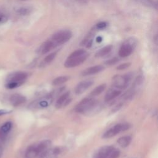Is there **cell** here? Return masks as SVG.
<instances>
[{"label":"cell","instance_id":"cell-1","mask_svg":"<svg viewBox=\"0 0 158 158\" xmlns=\"http://www.w3.org/2000/svg\"><path fill=\"white\" fill-rule=\"evenodd\" d=\"M88 55V53L85 50H77L68 56L64 63V66L67 68L77 67L84 63Z\"/></svg>","mask_w":158,"mask_h":158},{"label":"cell","instance_id":"cell-2","mask_svg":"<svg viewBox=\"0 0 158 158\" xmlns=\"http://www.w3.org/2000/svg\"><path fill=\"white\" fill-rule=\"evenodd\" d=\"M51 144V142L48 140L32 144L27 149L24 158H38L42 152L50 148Z\"/></svg>","mask_w":158,"mask_h":158},{"label":"cell","instance_id":"cell-3","mask_svg":"<svg viewBox=\"0 0 158 158\" xmlns=\"http://www.w3.org/2000/svg\"><path fill=\"white\" fill-rule=\"evenodd\" d=\"M28 75L26 72H14L8 76L6 87L8 89H14L22 85L26 80Z\"/></svg>","mask_w":158,"mask_h":158},{"label":"cell","instance_id":"cell-4","mask_svg":"<svg viewBox=\"0 0 158 158\" xmlns=\"http://www.w3.org/2000/svg\"><path fill=\"white\" fill-rule=\"evenodd\" d=\"M98 106V101L93 97L86 98L82 100L75 107L77 112L87 114L93 111Z\"/></svg>","mask_w":158,"mask_h":158},{"label":"cell","instance_id":"cell-5","mask_svg":"<svg viewBox=\"0 0 158 158\" xmlns=\"http://www.w3.org/2000/svg\"><path fill=\"white\" fill-rule=\"evenodd\" d=\"M120 151L112 146H104L100 148L94 154L93 158H118Z\"/></svg>","mask_w":158,"mask_h":158},{"label":"cell","instance_id":"cell-6","mask_svg":"<svg viewBox=\"0 0 158 158\" xmlns=\"http://www.w3.org/2000/svg\"><path fill=\"white\" fill-rule=\"evenodd\" d=\"M72 37V33L68 30H60L55 33L51 38V40L58 47L69 42Z\"/></svg>","mask_w":158,"mask_h":158},{"label":"cell","instance_id":"cell-7","mask_svg":"<svg viewBox=\"0 0 158 158\" xmlns=\"http://www.w3.org/2000/svg\"><path fill=\"white\" fill-rule=\"evenodd\" d=\"M53 101V96L52 95L43 96L34 101L30 105L29 107L32 109H42L48 107Z\"/></svg>","mask_w":158,"mask_h":158},{"label":"cell","instance_id":"cell-8","mask_svg":"<svg viewBox=\"0 0 158 158\" xmlns=\"http://www.w3.org/2000/svg\"><path fill=\"white\" fill-rule=\"evenodd\" d=\"M132 79V75L127 74L122 75H115L112 79V85L117 89H125L128 85L130 81Z\"/></svg>","mask_w":158,"mask_h":158},{"label":"cell","instance_id":"cell-9","mask_svg":"<svg viewBox=\"0 0 158 158\" xmlns=\"http://www.w3.org/2000/svg\"><path fill=\"white\" fill-rule=\"evenodd\" d=\"M130 127V125L128 124H118L114 127H111L109 130H107L103 135V138L107 139L112 138L116 135L120 133V132H124L127 130H128Z\"/></svg>","mask_w":158,"mask_h":158},{"label":"cell","instance_id":"cell-10","mask_svg":"<svg viewBox=\"0 0 158 158\" xmlns=\"http://www.w3.org/2000/svg\"><path fill=\"white\" fill-rule=\"evenodd\" d=\"M134 40H126L121 46L119 51V55L121 58H126L130 56L133 51V45Z\"/></svg>","mask_w":158,"mask_h":158},{"label":"cell","instance_id":"cell-11","mask_svg":"<svg viewBox=\"0 0 158 158\" xmlns=\"http://www.w3.org/2000/svg\"><path fill=\"white\" fill-rule=\"evenodd\" d=\"M61 152L59 148H48L42 152L38 158H57Z\"/></svg>","mask_w":158,"mask_h":158},{"label":"cell","instance_id":"cell-12","mask_svg":"<svg viewBox=\"0 0 158 158\" xmlns=\"http://www.w3.org/2000/svg\"><path fill=\"white\" fill-rule=\"evenodd\" d=\"M93 84V81L91 80H87L82 81L78 83L75 88V93L77 95L84 93L88 88H89Z\"/></svg>","mask_w":158,"mask_h":158},{"label":"cell","instance_id":"cell-13","mask_svg":"<svg viewBox=\"0 0 158 158\" xmlns=\"http://www.w3.org/2000/svg\"><path fill=\"white\" fill-rule=\"evenodd\" d=\"M71 99H70V92H66L62 95L56 101V108H61L68 104L71 102Z\"/></svg>","mask_w":158,"mask_h":158},{"label":"cell","instance_id":"cell-14","mask_svg":"<svg viewBox=\"0 0 158 158\" xmlns=\"http://www.w3.org/2000/svg\"><path fill=\"white\" fill-rule=\"evenodd\" d=\"M104 69V67L101 65H97L95 66L90 67L87 68L82 71V76H88L91 75H94L98 73L101 72Z\"/></svg>","mask_w":158,"mask_h":158},{"label":"cell","instance_id":"cell-15","mask_svg":"<svg viewBox=\"0 0 158 158\" xmlns=\"http://www.w3.org/2000/svg\"><path fill=\"white\" fill-rule=\"evenodd\" d=\"M56 45L51 40H48L43 43V45L40 47L39 52L42 55H45L49 53L50 51L56 48Z\"/></svg>","mask_w":158,"mask_h":158},{"label":"cell","instance_id":"cell-16","mask_svg":"<svg viewBox=\"0 0 158 158\" xmlns=\"http://www.w3.org/2000/svg\"><path fill=\"white\" fill-rule=\"evenodd\" d=\"M11 104L13 106H19L26 101V98L22 95L20 94H14L10 99Z\"/></svg>","mask_w":158,"mask_h":158},{"label":"cell","instance_id":"cell-17","mask_svg":"<svg viewBox=\"0 0 158 158\" xmlns=\"http://www.w3.org/2000/svg\"><path fill=\"white\" fill-rule=\"evenodd\" d=\"M121 93V91L117 88H111L107 91L105 95V101H111L119 96Z\"/></svg>","mask_w":158,"mask_h":158},{"label":"cell","instance_id":"cell-18","mask_svg":"<svg viewBox=\"0 0 158 158\" xmlns=\"http://www.w3.org/2000/svg\"><path fill=\"white\" fill-rule=\"evenodd\" d=\"M13 124L11 122H6L0 127V135L6 137L12 128Z\"/></svg>","mask_w":158,"mask_h":158},{"label":"cell","instance_id":"cell-19","mask_svg":"<svg viewBox=\"0 0 158 158\" xmlns=\"http://www.w3.org/2000/svg\"><path fill=\"white\" fill-rule=\"evenodd\" d=\"M132 141V137L130 136H125L120 137L117 140L118 144L122 148L127 147Z\"/></svg>","mask_w":158,"mask_h":158},{"label":"cell","instance_id":"cell-20","mask_svg":"<svg viewBox=\"0 0 158 158\" xmlns=\"http://www.w3.org/2000/svg\"><path fill=\"white\" fill-rule=\"evenodd\" d=\"M112 50V45H107L104 47V48H101L100 50H99L96 53V57L98 58H101L107 55H108Z\"/></svg>","mask_w":158,"mask_h":158},{"label":"cell","instance_id":"cell-21","mask_svg":"<svg viewBox=\"0 0 158 158\" xmlns=\"http://www.w3.org/2000/svg\"><path fill=\"white\" fill-rule=\"evenodd\" d=\"M56 55H57V53L54 52L48 55L47 56H46V58L41 63L40 67H45L46 66L50 64L55 59V58L56 56Z\"/></svg>","mask_w":158,"mask_h":158},{"label":"cell","instance_id":"cell-22","mask_svg":"<svg viewBox=\"0 0 158 158\" xmlns=\"http://www.w3.org/2000/svg\"><path fill=\"white\" fill-rule=\"evenodd\" d=\"M106 88V85L105 83L101 84V85L98 86L94 90H92V91L91 92V93L90 95V96L91 97H95V96L99 95L100 94H101L105 90Z\"/></svg>","mask_w":158,"mask_h":158},{"label":"cell","instance_id":"cell-23","mask_svg":"<svg viewBox=\"0 0 158 158\" xmlns=\"http://www.w3.org/2000/svg\"><path fill=\"white\" fill-rule=\"evenodd\" d=\"M69 80V77L67 76H61L56 78L52 82V85L53 86H59L61 85L65 82H66Z\"/></svg>","mask_w":158,"mask_h":158},{"label":"cell","instance_id":"cell-24","mask_svg":"<svg viewBox=\"0 0 158 158\" xmlns=\"http://www.w3.org/2000/svg\"><path fill=\"white\" fill-rule=\"evenodd\" d=\"M30 9L27 8H21L17 10L18 13L21 15H27L30 13Z\"/></svg>","mask_w":158,"mask_h":158},{"label":"cell","instance_id":"cell-25","mask_svg":"<svg viewBox=\"0 0 158 158\" xmlns=\"http://www.w3.org/2000/svg\"><path fill=\"white\" fill-rule=\"evenodd\" d=\"M118 62H119V59L117 58H112V59H109L108 61H106L105 64L108 66H112V65H114V64L117 63Z\"/></svg>","mask_w":158,"mask_h":158},{"label":"cell","instance_id":"cell-26","mask_svg":"<svg viewBox=\"0 0 158 158\" xmlns=\"http://www.w3.org/2000/svg\"><path fill=\"white\" fill-rule=\"evenodd\" d=\"M131 65V63H124V64H122L120 65H119L117 67V69L119 70V71H122V70H125L126 69H127L128 67H129Z\"/></svg>","mask_w":158,"mask_h":158},{"label":"cell","instance_id":"cell-27","mask_svg":"<svg viewBox=\"0 0 158 158\" xmlns=\"http://www.w3.org/2000/svg\"><path fill=\"white\" fill-rule=\"evenodd\" d=\"M7 21H8L7 16L0 12V24L5 23Z\"/></svg>","mask_w":158,"mask_h":158},{"label":"cell","instance_id":"cell-28","mask_svg":"<svg viewBox=\"0 0 158 158\" xmlns=\"http://www.w3.org/2000/svg\"><path fill=\"white\" fill-rule=\"evenodd\" d=\"M106 26H107V23L106 22H101L96 24L97 29H100V30L105 29L106 27Z\"/></svg>","mask_w":158,"mask_h":158},{"label":"cell","instance_id":"cell-29","mask_svg":"<svg viewBox=\"0 0 158 158\" xmlns=\"http://www.w3.org/2000/svg\"><path fill=\"white\" fill-rule=\"evenodd\" d=\"M9 112H10V111H8L7 110H5V109L0 110V116L3 115H5V114H8Z\"/></svg>","mask_w":158,"mask_h":158},{"label":"cell","instance_id":"cell-30","mask_svg":"<svg viewBox=\"0 0 158 158\" xmlns=\"http://www.w3.org/2000/svg\"><path fill=\"white\" fill-rule=\"evenodd\" d=\"M102 38L101 37H98L97 38H96V41L98 42H101V41H102Z\"/></svg>","mask_w":158,"mask_h":158}]
</instances>
